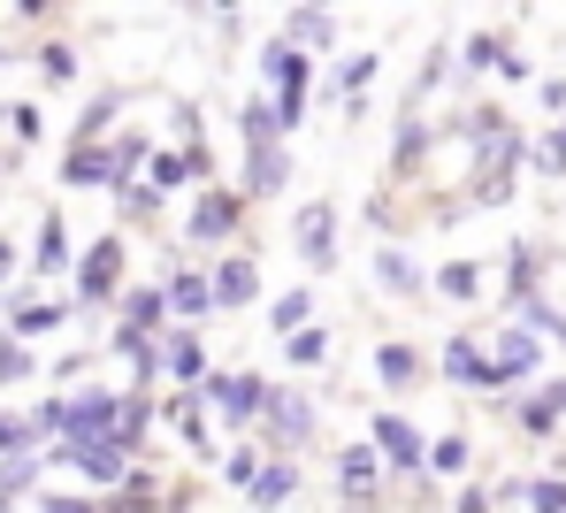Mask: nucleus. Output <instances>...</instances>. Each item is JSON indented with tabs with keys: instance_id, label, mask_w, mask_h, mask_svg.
<instances>
[{
	"instance_id": "obj_18",
	"label": "nucleus",
	"mask_w": 566,
	"mask_h": 513,
	"mask_svg": "<svg viewBox=\"0 0 566 513\" xmlns=\"http://www.w3.org/2000/svg\"><path fill=\"white\" fill-rule=\"evenodd\" d=\"M437 292H444V300H474V269H468V261H452V269L437 276Z\"/></svg>"
},
{
	"instance_id": "obj_10",
	"label": "nucleus",
	"mask_w": 566,
	"mask_h": 513,
	"mask_svg": "<svg viewBox=\"0 0 566 513\" xmlns=\"http://www.w3.org/2000/svg\"><path fill=\"white\" fill-rule=\"evenodd\" d=\"M169 307L199 322V314L214 307V284H207V276H177V284H169Z\"/></svg>"
},
{
	"instance_id": "obj_26",
	"label": "nucleus",
	"mask_w": 566,
	"mask_h": 513,
	"mask_svg": "<svg viewBox=\"0 0 566 513\" xmlns=\"http://www.w3.org/2000/svg\"><path fill=\"white\" fill-rule=\"evenodd\" d=\"M528 499H536V513H566V483H536Z\"/></svg>"
},
{
	"instance_id": "obj_20",
	"label": "nucleus",
	"mask_w": 566,
	"mask_h": 513,
	"mask_svg": "<svg viewBox=\"0 0 566 513\" xmlns=\"http://www.w3.org/2000/svg\"><path fill=\"white\" fill-rule=\"evenodd\" d=\"M283 491H291V468H269V475L253 483V506H276Z\"/></svg>"
},
{
	"instance_id": "obj_23",
	"label": "nucleus",
	"mask_w": 566,
	"mask_h": 513,
	"mask_svg": "<svg viewBox=\"0 0 566 513\" xmlns=\"http://www.w3.org/2000/svg\"><path fill=\"white\" fill-rule=\"evenodd\" d=\"M276 429H283V437H306V407H298V399H276Z\"/></svg>"
},
{
	"instance_id": "obj_32",
	"label": "nucleus",
	"mask_w": 566,
	"mask_h": 513,
	"mask_svg": "<svg viewBox=\"0 0 566 513\" xmlns=\"http://www.w3.org/2000/svg\"><path fill=\"white\" fill-rule=\"evenodd\" d=\"M8 269H15V253H8V245H0V276H8Z\"/></svg>"
},
{
	"instance_id": "obj_7",
	"label": "nucleus",
	"mask_w": 566,
	"mask_h": 513,
	"mask_svg": "<svg viewBox=\"0 0 566 513\" xmlns=\"http://www.w3.org/2000/svg\"><path fill=\"white\" fill-rule=\"evenodd\" d=\"M230 222H238V200L230 192H207L199 214H191V238H230Z\"/></svg>"
},
{
	"instance_id": "obj_29",
	"label": "nucleus",
	"mask_w": 566,
	"mask_h": 513,
	"mask_svg": "<svg viewBox=\"0 0 566 513\" xmlns=\"http://www.w3.org/2000/svg\"><path fill=\"white\" fill-rule=\"evenodd\" d=\"M39 513H93V506H77V499H46Z\"/></svg>"
},
{
	"instance_id": "obj_5",
	"label": "nucleus",
	"mask_w": 566,
	"mask_h": 513,
	"mask_svg": "<svg viewBox=\"0 0 566 513\" xmlns=\"http://www.w3.org/2000/svg\"><path fill=\"white\" fill-rule=\"evenodd\" d=\"M62 460L85 468L93 483H115V475H123V444H62Z\"/></svg>"
},
{
	"instance_id": "obj_17",
	"label": "nucleus",
	"mask_w": 566,
	"mask_h": 513,
	"mask_svg": "<svg viewBox=\"0 0 566 513\" xmlns=\"http://www.w3.org/2000/svg\"><path fill=\"white\" fill-rule=\"evenodd\" d=\"M376 368H382V384H406V376H413V353H406V345H382Z\"/></svg>"
},
{
	"instance_id": "obj_8",
	"label": "nucleus",
	"mask_w": 566,
	"mask_h": 513,
	"mask_svg": "<svg viewBox=\"0 0 566 513\" xmlns=\"http://www.w3.org/2000/svg\"><path fill=\"white\" fill-rule=\"evenodd\" d=\"M329 222H337V214H329L322 200L298 214V253H306V261H329Z\"/></svg>"
},
{
	"instance_id": "obj_19",
	"label": "nucleus",
	"mask_w": 566,
	"mask_h": 513,
	"mask_svg": "<svg viewBox=\"0 0 566 513\" xmlns=\"http://www.w3.org/2000/svg\"><path fill=\"white\" fill-rule=\"evenodd\" d=\"M146 429V399H123V413H115V444H130Z\"/></svg>"
},
{
	"instance_id": "obj_12",
	"label": "nucleus",
	"mask_w": 566,
	"mask_h": 513,
	"mask_svg": "<svg viewBox=\"0 0 566 513\" xmlns=\"http://www.w3.org/2000/svg\"><path fill=\"white\" fill-rule=\"evenodd\" d=\"M214 300H222V307H238V300H253V261H230V269L214 276Z\"/></svg>"
},
{
	"instance_id": "obj_13",
	"label": "nucleus",
	"mask_w": 566,
	"mask_h": 513,
	"mask_svg": "<svg viewBox=\"0 0 566 513\" xmlns=\"http://www.w3.org/2000/svg\"><path fill=\"white\" fill-rule=\"evenodd\" d=\"M376 444H353V452H345V491H353V499H360V491H368V483H376Z\"/></svg>"
},
{
	"instance_id": "obj_9",
	"label": "nucleus",
	"mask_w": 566,
	"mask_h": 513,
	"mask_svg": "<svg viewBox=\"0 0 566 513\" xmlns=\"http://www.w3.org/2000/svg\"><path fill=\"white\" fill-rule=\"evenodd\" d=\"M115 269H123V245H93V253H85V300H107Z\"/></svg>"
},
{
	"instance_id": "obj_15",
	"label": "nucleus",
	"mask_w": 566,
	"mask_h": 513,
	"mask_svg": "<svg viewBox=\"0 0 566 513\" xmlns=\"http://www.w3.org/2000/svg\"><path fill=\"white\" fill-rule=\"evenodd\" d=\"M169 368H177L185 384H199V376H207V353H199V337H177V345H169Z\"/></svg>"
},
{
	"instance_id": "obj_6",
	"label": "nucleus",
	"mask_w": 566,
	"mask_h": 513,
	"mask_svg": "<svg viewBox=\"0 0 566 513\" xmlns=\"http://www.w3.org/2000/svg\"><path fill=\"white\" fill-rule=\"evenodd\" d=\"M528 368H536V337H528V329H505V337H497V360H490V376L505 384V376H528Z\"/></svg>"
},
{
	"instance_id": "obj_2",
	"label": "nucleus",
	"mask_w": 566,
	"mask_h": 513,
	"mask_svg": "<svg viewBox=\"0 0 566 513\" xmlns=\"http://www.w3.org/2000/svg\"><path fill=\"white\" fill-rule=\"evenodd\" d=\"M283 177H291V154H283V146H253V161H245V192L269 200V192H283Z\"/></svg>"
},
{
	"instance_id": "obj_25",
	"label": "nucleus",
	"mask_w": 566,
	"mask_h": 513,
	"mask_svg": "<svg viewBox=\"0 0 566 513\" xmlns=\"http://www.w3.org/2000/svg\"><path fill=\"white\" fill-rule=\"evenodd\" d=\"M276 322L298 337V322H306V292H291V300H276Z\"/></svg>"
},
{
	"instance_id": "obj_3",
	"label": "nucleus",
	"mask_w": 566,
	"mask_h": 513,
	"mask_svg": "<svg viewBox=\"0 0 566 513\" xmlns=\"http://www.w3.org/2000/svg\"><path fill=\"white\" fill-rule=\"evenodd\" d=\"M62 177H70V185H107V177L123 185V161H115V154H99V146H77V154L62 161Z\"/></svg>"
},
{
	"instance_id": "obj_4",
	"label": "nucleus",
	"mask_w": 566,
	"mask_h": 513,
	"mask_svg": "<svg viewBox=\"0 0 566 513\" xmlns=\"http://www.w3.org/2000/svg\"><path fill=\"white\" fill-rule=\"evenodd\" d=\"M214 407L222 413H261L269 407V384H261V376H222V384H214Z\"/></svg>"
},
{
	"instance_id": "obj_31",
	"label": "nucleus",
	"mask_w": 566,
	"mask_h": 513,
	"mask_svg": "<svg viewBox=\"0 0 566 513\" xmlns=\"http://www.w3.org/2000/svg\"><path fill=\"white\" fill-rule=\"evenodd\" d=\"M15 437H23V429H8V421H0V452H8V444H15Z\"/></svg>"
},
{
	"instance_id": "obj_16",
	"label": "nucleus",
	"mask_w": 566,
	"mask_h": 513,
	"mask_svg": "<svg viewBox=\"0 0 566 513\" xmlns=\"http://www.w3.org/2000/svg\"><path fill=\"white\" fill-rule=\"evenodd\" d=\"M291 39H306V46H329V8H298V15H291Z\"/></svg>"
},
{
	"instance_id": "obj_27",
	"label": "nucleus",
	"mask_w": 566,
	"mask_h": 513,
	"mask_svg": "<svg viewBox=\"0 0 566 513\" xmlns=\"http://www.w3.org/2000/svg\"><path fill=\"white\" fill-rule=\"evenodd\" d=\"M382 276H390L398 292H413V269H406V253H382Z\"/></svg>"
},
{
	"instance_id": "obj_11",
	"label": "nucleus",
	"mask_w": 566,
	"mask_h": 513,
	"mask_svg": "<svg viewBox=\"0 0 566 513\" xmlns=\"http://www.w3.org/2000/svg\"><path fill=\"white\" fill-rule=\"evenodd\" d=\"M207 169V154L191 146V154H154V185H185V177H199Z\"/></svg>"
},
{
	"instance_id": "obj_22",
	"label": "nucleus",
	"mask_w": 566,
	"mask_h": 513,
	"mask_svg": "<svg viewBox=\"0 0 566 513\" xmlns=\"http://www.w3.org/2000/svg\"><path fill=\"white\" fill-rule=\"evenodd\" d=\"M146 322H161V292H138L130 300V329H146Z\"/></svg>"
},
{
	"instance_id": "obj_14",
	"label": "nucleus",
	"mask_w": 566,
	"mask_h": 513,
	"mask_svg": "<svg viewBox=\"0 0 566 513\" xmlns=\"http://www.w3.org/2000/svg\"><path fill=\"white\" fill-rule=\"evenodd\" d=\"M261 70H269V77H276L283 93H306V62H298V54H283V46H276V54H269V62H261Z\"/></svg>"
},
{
	"instance_id": "obj_24",
	"label": "nucleus",
	"mask_w": 566,
	"mask_h": 513,
	"mask_svg": "<svg viewBox=\"0 0 566 513\" xmlns=\"http://www.w3.org/2000/svg\"><path fill=\"white\" fill-rule=\"evenodd\" d=\"M536 169H544V177H566V130L544 146V154H536Z\"/></svg>"
},
{
	"instance_id": "obj_28",
	"label": "nucleus",
	"mask_w": 566,
	"mask_h": 513,
	"mask_svg": "<svg viewBox=\"0 0 566 513\" xmlns=\"http://www.w3.org/2000/svg\"><path fill=\"white\" fill-rule=\"evenodd\" d=\"M31 368V353H15V345H0V376H23Z\"/></svg>"
},
{
	"instance_id": "obj_1",
	"label": "nucleus",
	"mask_w": 566,
	"mask_h": 513,
	"mask_svg": "<svg viewBox=\"0 0 566 513\" xmlns=\"http://www.w3.org/2000/svg\"><path fill=\"white\" fill-rule=\"evenodd\" d=\"M376 452L390 460V468H421V460H429V452H421V437H413L398 413H376Z\"/></svg>"
},
{
	"instance_id": "obj_21",
	"label": "nucleus",
	"mask_w": 566,
	"mask_h": 513,
	"mask_svg": "<svg viewBox=\"0 0 566 513\" xmlns=\"http://www.w3.org/2000/svg\"><path fill=\"white\" fill-rule=\"evenodd\" d=\"M322 345H329V337H322V329H298V337H291V345H283V353H291V360H298V368H306V360H322Z\"/></svg>"
},
{
	"instance_id": "obj_30",
	"label": "nucleus",
	"mask_w": 566,
	"mask_h": 513,
	"mask_svg": "<svg viewBox=\"0 0 566 513\" xmlns=\"http://www.w3.org/2000/svg\"><path fill=\"white\" fill-rule=\"evenodd\" d=\"M460 513H490V499H482V491H468V499H460Z\"/></svg>"
}]
</instances>
